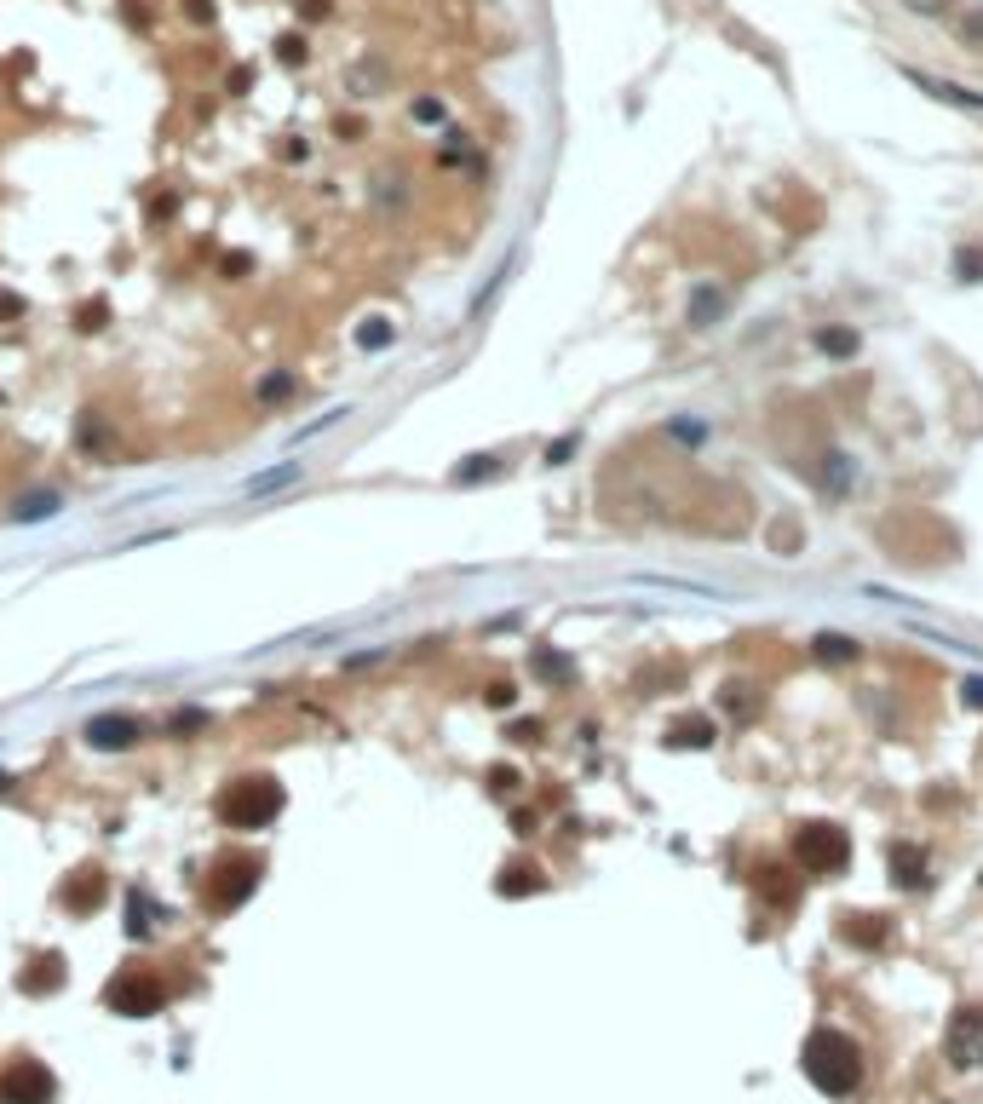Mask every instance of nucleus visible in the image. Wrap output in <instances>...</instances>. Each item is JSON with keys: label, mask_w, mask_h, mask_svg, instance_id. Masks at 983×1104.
<instances>
[{"label": "nucleus", "mask_w": 983, "mask_h": 1104, "mask_svg": "<svg viewBox=\"0 0 983 1104\" xmlns=\"http://www.w3.org/2000/svg\"><path fill=\"white\" fill-rule=\"evenodd\" d=\"M800 1070H805V1081H811L817 1093H828V1099H851V1093L863 1087V1076H869V1058H863V1047H857L846 1030H828V1024H823V1030L805 1035Z\"/></svg>", "instance_id": "f257e3e1"}, {"label": "nucleus", "mask_w": 983, "mask_h": 1104, "mask_svg": "<svg viewBox=\"0 0 983 1104\" xmlns=\"http://www.w3.org/2000/svg\"><path fill=\"white\" fill-rule=\"evenodd\" d=\"M282 782L265 777V771H253V777H230L219 794H213V811H219V823L225 828H265L276 823V811H282Z\"/></svg>", "instance_id": "f03ea898"}, {"label": "nucleus", "mask_w": 983, "mask_h": 1104, "mask_svg": "<svg viewBox=\"0 0 983 1104\" xmlns=\"http://www.w3.org/2000/svg\"><path fill=\"white\" fill-rule=\"evenodd\" d=\"M167 995H173V984L161 978L156 966H121L110 984H104V1007L121 1012V1018H156L161 1007H167Z\"/></svg>", "instance_id": "7ed1b4c3"}, {"label": "nucleus", "mask_w": 983, "mask_h": 1104, "mask_svg": "<svg viewBox=\"0 0 983 1104\" xmlns=\"http://www.w3.org/2000/svg\"><path fill=\"white\" fill-rule=\"evenodd\" d=\"M259 874H265V857H259V851L219 857V863H213V880H207V909H213V915L242 909V903L259 892Z\"/></svg>", "instance_id": "20e7f679"}, {"label": "nucleus", "mask_w": 983, "mask_h": 1104, "mask_svg": "<svg viewBox=\"0 0 983 1104\" xmlns=\"http://www.w3.org/2000/svg\"><path fill=\"white\" fill-rule=\"evenodd\" d=\"M794 857H800L805 874H840L851 857V840L834 823H805L794 834Z\"/></svg>", "instance_id": "39448f33"}, {"label": "nucleus", "mask_w": 983, "mask_h": 1104, "mask_svg": "<svg viewBox=\"0 0 983 1104\" xmlns=\"http://www.w3.org/2000/svg\"><path fill=\"white\" fill-rule=\"evenodd\" d=\"M58 1099V1081L41 1058H12L0 1070V1104H52Z\"/></svg>", "instance_id": "423d86ee"}, {"label": "nucleus", "mask_w": 983, "mask_h": 1104, "mask_svg": "<svg viewBox=\"0 0 983 1104\" xmlns=\"http://www.w3.org/2000/svg\"><path fill=\"white\" fill-rule=\"evenodd\" d=\"M943 1053L955 1070H978L983 1064V1007H961L943 1030Z\"/></svg>", "instance_id": "0eeeda50"}, {"label": "nucleus", "mask_w": 983, "mask_h": 1104, "mask_svg": "<svg viewBox=\"0 0 983 1104\" xmlns=\"http://www.w3.org/2000/svg\"><path fill=\"white\" fill-rule=\"evenodd\" d=\"M81 736H87V748H98V754H121V748H133L138 736H144V725H138L133 713H92Z\"/></svg>", "instance_id": "6e6552de"}, {"label": "nucleus", "mask_w": 983, "mask_h": 1104, "mask_svg": "<svg viewBox=\"0 0 983 1104\" xmlns=\"http://www.w3.org/2000/svg\"><path fill=\"white\" fill-rule=\"evenodd\" d=\"M104 892H110V880H104V869L92 863V869H75L64 880V892H58V903H64L69 915H92L98 903H104Z\"/></svg>", "instance_id": "1a4fd4ad"}, {"label": "nucleus", "mask_w": 983, "mask_h": 1104, "mask_svg": "<svg viewBox=\"0 0 983 1104\" xmlns=\"http://www.w3.org/2000/svg\"><path fill=\"white\" fill-rule=\"evenodd\" d=\"M18 989L23 995H52V989H64V955H58V949L29 955V972H18Z\"/></svg>", "instance_id": "9d476101"}, {"label": "nucleus", "mask_w": 983, "mask_h": 1104, "mask_svg": "<svg viewBox=\"0 0 983 1104\" xmlns=\"http://www.w3.org/2000/svg\"><path fill=\"white\" fill-rule=\"evenodd\" d=\"M892 880L903 886V892H920L932 874H926V851L915 846V840H903V846H892Z\"/></svg>", "instance_id": "9b49d317"}, {"label": "nucleus", "mask_w": 983, "mask_h": 1104, "mask_svg": "<svg viewBox=\"0 0 983 1104\" xmlns=\"http://www.w3.org/2000/svg\"><path fill=\"white\" fill-rule=\"evenodd\" d=\"M52 512H58V489H29L12 506V524H35V518H52Z\"/></svg>", "instance_id": "f8f14e48"}, {"label": "nucleus", "mask_w": 983, "mask_h": 1104, "mask_svg": "<svg viewBox=\"0 0 983 1104\" xmlns=\"http://www.w3.org/2000/svg\"><path fill=\"white\" fill-rule=\"evenodd\" d=\"M840 938L846 943H857V949H880L886 943V926L874 915H846V926H840Z\"/></svg>", "instance_id": "ddd939ff"}, {"label": "nucleus", "mask_w": 983, "mask_h": 1104, "mask_svg": "<svg viewBox=\"0 0 983 1104\" xmlns=\"http://www.w3.org/2000/svg\"><path fill=\"white\" fill-rule=\"evenodd\" d=\"M506 897H518V892H541L547 880H541V869L535 863H512V869H501V880H495Z\"/></svg>", "instance_id": "4468645a"}, {"label": "nucleus", "mask_w": 983, "mask_h": 1104, "mask_svg": "<svg viewBox=\"0 0 983 1104\" xmlns=\"http://www.w3.org/2000/svg\"><path fill=\"white\" fill-rule=\"evenodd\" d=\"M811 650H817V662H857V639H846V633H817Z\"/></svg>", "instance_id": "2eb2a0df"}, {"label": "nucleus", "mask_w": 983, "mask_h": 1104, "mask_svg": "<svg viewBox=\"0 0 983 1104\" xmlns=\"http://www.w3.org/2000/svg\"><path fill=\"white\" fill-rule=\"evenodd\" d=\"M667 742H673V748H708V742H713V719H679Z\"/></svg>", "instance_id": "dca6fc26"}, {"label": "nucleus", "mask_w": 983, "mask_h": 1104, "mask_svg": "<svg viewBox=\"0 0 983 1104\" xmlns=\"http://www.w3.org/2000/svg\"><path fill=\"white\" fill-rule=\"evenodd\" d=\"M294 391H299V380L288 374V368H276V374H265V380H259V403L271 409V403H288Z\"/></svg>", "instance_id": "f3484780"}, {"label": "nucleus", "mask_w": 983, "mask_h": 1104, "mask_svg": "<svg viewBox=\"0 0 983 1104\" xmlns=\"http://www.w3.org/2000/svg\"><path fill=\"white\" fill-rule=\"evenodd\" d=\"M150 915H156V909H150V897H144V892L127 897V932H133V938H150Z\"/></svg>", "instance_id": "a211bd4d"}, {"label": "nucleus", "mask_w": 983, "mask_h": 1104, "mask_svg": "<svg viewBox=\"0 0 983 1104\" xmlns=\"http://www.w3.org/2000/svg\"><path fill=\"white\" fill-rule=\"evenodd\" d=\"M719 311H725V294H713V288H702V294L690 299V322H696V328H708Z\"/></svg>", "instance_id": "6ab92c4d"}, {"label": "nucleus", "mask_w": 983, "mask_h": 1104, "mask_svg": "<svg viewBox=\"0 0 983 1104\" xmlns=\"http://www.w3.org/2000/svg\"><path fill=\"white\" fill-rule=\"evenodd\" d=\"M368 196H374L380 207H397V202H403V173H391V167H386V173L374 179V190H368Z\"/></svg>", "instance_id": "aec40b11"}, {"label": "nucleus", "mask_w": 983, "mask_h": 1104, "mask_svg": "<svg viewBox=\"0 0 983 1104\" xmlns=\"http://www.w3.org/2000/svg\"><path fill=\"white\" fill-rule=\"evenodd\" d=\"M299 478V460H288V466H276V472H259V478L248 483V495H265V489H282V483H294Z\"/></svg>", "instance_id": "412c9836"}, {"label": "nucleus", "mask_w": 983, "mask_h": 1104, "mask_svg": "<svg viewBox=\"0 0 983 1104\" xmlns=\"http://www.w3.org/2000/svg\"><path fill=\"white\" fill-rule=\"evenodd\" d=\"M501 472V455H472V466H455V483H478Z\"/></svg>", "instance_id": "4be33fe9"}, {"label": "nucleus", "mask_w": 983, "mask_h": 1104, "mask_svg": "<svg viewBox=\"0 0 983 1104\" xmlns=\"http://www.w3.org/2000/svg\"><path fill=\"white\" fill-rule=\"evenodd\" d=\"M851 483H857V466H851L846 455H828V489H834V495H846Z\"/></svg>", "instance_id": "5701e85b"}, {"label": "nucleus", "mask_w": 983, "mask_h": 1104, "mask_svg": "<svg viewBox=\"0 0 983 1104\" xmlns=\"http://www.w3.org/2000/svg\"><path fill=\"white\" fill-rule=\"evenodd\" d=\"M817 345H823L828 357H851V351H857V334H846V328H823Z\"/></svg>", "instance_id": "b1692460"}, {"label": "nucleus", "mask_w": 983, "mask_h": 1104, "mask_svg": "<svg viewBox=\"0 0 983 1104\" xmlns=\"http://www.w3.org/2000/svg\"><path fill=\"white\" fill-rule=\"evenodd\" d=\"M104 322H110V305H104V299H92V305H81V311H75V328H81V334H98Z\"/></svg>", "instance_id": "393cba45"}, {"label": "nucleus", "mask_w": 983, "mask_h": 1104, "mask_svg": "<svg viewBox=\"0 0 983 1104\" xmlns=\"http://www.w3.org/2000/svg\"><path fill=\"white\" fill-rule=\"evenodd\" d=\"M955 271H961V282H983V253L961 248V253H955Z\"/></svg>", "instance_id": "a878e982"}, {"label": "nucleus", "mask_w": 983, "mask_h": 1104, "mask_svg": "<svg viewBox=\"0 0 983 1104\" xmlns=\"http://www.w3.org/2000/svg\"><path fill=\"white\" fill-rule=\"evenodd\" d=\"M202 725H207V713H202V708L173 713V719H167V731H173V736H184V731H202Z\"/></svg>", "instance_id": "bb28decb"}, {"label": "nucleus", "mask_w": 983, "mask_h": 1104, "mask_svg": "<svg viewBox=\"0 0 983 1104\" xmlns=\"http://www.w3.org/2000/svg\"><path fill=\"white\" fill-rule=\"evenodd\" d=\"M276 58H282V64H305V41H299V35H282V41H276Z\"/></svg>", "instance_id": "cd10ccee"}, {"label": "nucleus", "mask_w": 983, "mask_h": 1104, "mask_svg": "<svg viewBox=\"0 0 983 1104\" xmlns=\"http://www.w3.org/2000/svg\"><path fill=\"white\" fill-rule=\"evenodd\" d=\"M903 6H909L915 18H943V12H949V0H903Z\"/></svg>", "instance_id": "c85d7f7f"}, {"label": "nucleus", "mask_w": 983, "mask_h": 1104, "mask_svg": "<svg viewBox=\"0 0 983 1104\" xmlns=\"http://www.w3.org/2000/svg\"><path fill=\"white\" fill-rule=\"evenodd\" d=\"M414 121H443V104H437V98H420V104H414Z\"/></svg>", "instance_id": "c756f323"}, {"label": "nucleus", "mask_w": 983, "mask_h": 1104, "mask_svg": "<svg viewBox=\"0 0 983 1104\" xmlns=\"http://www.w3.org/2000/svg\"><path fill=\"white\" fill-rule=\"evenodd\" d=\"M184 12L196 23H213V0H184Z\"/></svg>", "instance_id": "7c9ffc66"}, {"label": "nucleus", "mask_w": 983, "mask_h": 1104, "mask_svg": "<svg viewBox=\"0 0 983 1104\" xmlns=\"http://www.w3.org/2000/svg\"><path fill=\"white\" fill-rule=\"evenodd\" d=\"M512 742H541V725H535V719H524V725H512Z\"/></svg>", "instance_id": "2f4dec72"}, {"label": "nucleus", "mask_w": 983, "mask_h": 1104, "mask_svg": "<svg viewBox=\"0 0 983 1104\" xmlns=\"http://www.w3.org/2000/svg\"><path fill=\"white\" fill-rule=\"evenodd\" d=\"M489 782H495V794H512V788H518V771H489Z\"/></svg>", "instance_id": "473e14b6"}, {"label": "nucleus", "mask_w": 983, "mask_h": 1104, "mask_svg": "<svg viewBox=\"0 0 983 1104\" xmlns=\"http://www.w3.org/2000/svg\"><path fill=\"white\" fill-rule=\"evenodd\" d=\"M570 449H575V437H558V443L547 449V460H552V466H564V455H570Z\"/></svg>", "instance_id": "72a5a7b5"}, {"label": "nucleus", "mask_w": 983, "mask_h": 1104, "mask_svg": "<svg viewBox=\"0 0 983 1104\" xmlns=\"http://www.w3.org/2000/svg\"><path fill=\"white\" fill-rule=\"evenodd\" d=\"M489 702H495V708H512V685H489Z\"/></svg>", "instance_id": "f704fd0d"}, {"label": "nucleus", "mask_w": 983, "mask_h": 1104, "mask_svg": "<svg viewBox=\"0 0 983 1104\" xmlns=\"http://www.w3.org/2000/svg\"><path fill=\"white\" fill-rule=\"evenodd\" d=\"M966 702H972V708H983V673H978V679H966Z\"/></svg>", "instance_id": "c9c22d12"}, {"label": "nucleus", "mask_w": 983, "mask_h": 1104, "mask_svg": "<svg viewBox=\"0 0 983 1104\" xmlns=\"http://www.w3.org/2000/svg\"><path fill=\"white\" fill-rule=\"evenodd\" d=\"M363 345H391V328H363Z\"/></svg>", "instance_id": "e433bc0d"}, {"label": "nucleus", "mask_w": 983, "mask_h": 1104, "mask_svg": "<svg viewBox=\"0 0 983 1104\" xmlns=\"http://www.w3.org/2000/svg\"><path fill=\"white\" fill-rule=\"evenodd\" d=\"M299 12H305V18H322V12H328V0H305Z\"/></svg>", "instance_id": "4c0bfd02"}, {"label": "nucleus", "mask_w": 983, "mask_h": 1104, "mask_svg": "<svg viewBox=\"0 0 983 1104\" xmlns=\"http://www.w3.org/2000/svg\"><path fill=\"white\" fill-rule=\"evenodd\" d=\"M12 788H18V777H6V771H0V794H12Z\"/></svg>", "instance_id": "58836bf2"}]
</instances>
